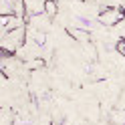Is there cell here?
<instances>
[{"label":"cell","mask_w":125,"mask_h":125,"mask_svg":"<svg viewBox=\"0 0 125 125\" xmlns=\"http://www.w3.org/2000/svg\"><path fill=\"white\" fill-rule=\"evenodd\" d=\"M125 20V10L121 8H113V6H109V8H105L103 12L99 14V22L103 26H117L119 22Z\"/></svg>","instance_id":"cell-1"},{"label":"cell","mask_w":125,"mask_h":125,"mask_svg":"<svg viewBox=\"0 0 125 125\" xmlns=\"http://www.w3.org/2000/svg\"><path fill=\"white\" fill-rule=\"evenodd\" d=\"M67 32H69V36H71L75 42H83V44H85V42H89V38H91V36H89V30H87V28L69 26V28H67Z\"/></svg>","instance_id":"cell-2"},{"label":"cell","mask_w":125,"mask_h":125,"mask_svg":"<svg viewBox=\"0 0 125 125\" xmlns=\"http://www.w3.org/2000/svg\"><path fill=\"white\" fill-rule=\"evenodd\" d=\"M44 14L51 18H54L59 14V2L57 0H44Z\"/></svg>","instance_id":"cell-3"},{"label":"cell","mask_w":125,"mask_h":125,"mask_svg":"<svg viewBox=\"0 0 125 125\" xmlns=\"http://www.w3.org/2000/svg\"><path fill=\"white\" fill-rule=\"evenodd\" d=\"M42 65H44V62H42V59H28V62H26V69L34 71V69H41Z\"/></svg>","instance_id":"cell-4"}]
</instances>
